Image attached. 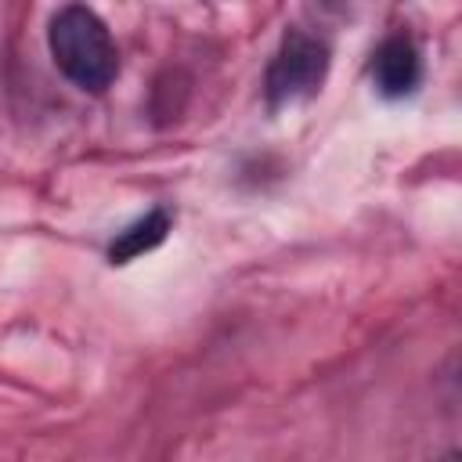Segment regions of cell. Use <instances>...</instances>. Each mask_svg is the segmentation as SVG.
I'll list each match as a JSON object with an SVG mask.
<instances>
[{
    "instance_id": "1",
    "label": "cell",
    "mask_w": 462,
    "mask_h": 462,
    "mask_svg": "<svg viewBox=\"0 0 462 462\" xmlns=\"http://www.w3.org/2000/svg\"><path fill=\"white\" fill-rule=\"evenodd\" d=\"M47 51L54 69L83 94H105L119 76V51L97 11L65 4L47 22Z\"/></svg>"
},
{
    "instance_id": "2",
    "label": "cell",
    "mask_w": 462,
    "mask_h": 462,
    "mask_svg": "<svg viewBox=\"0 0 462 462\" xmlns=\"http://www.w3.org/2000/svg\"><path fill=\"white\" fill-rule=\"evenodd\" d=\"M325 76H328V43L303 29H289L263 72L267 108L278 112V108L314 97L321 90Z\"/></svg>"
},
{
    "instance_id": "3",
    "label": "cell",
    "mask_w": 462,
    "mask_h": 462,
    "mask_svg": "<svg viewBox=\"0 0 462 462\" xmlns=\"http://www.w3.org/2000/svg\"><path fill=\"white\" fill-rule=\"evenodd\" d=\"M368 76L379 97L386 101H401L408 94H415V87L422 83V54L415 47V40L408 32H390L368 61Z\"/></svg>"
},
{
    "instance_id": "4",
    "label": "cell",
    "mask_w": 462,
    "mask_h": 462,
    "mask_svg": "<svg viewBox=\"0 0 462 462\" xmlns=\"http://www.w3.org/2000/svg\"><path fill=\"white\" fill-rule=\"evenodd\" d=\"M170 227H173L170 209H162V206L148 209L144 217H137V220H130L123 231H116V238L108 242V260H112V263H130V260L152 253L155 245L166 242Z\"/></svg>"
},
{
    "instance_id": "5",
    "label": "cell",
    "mask_w": 462,
    "mask_h": 462,
    "mask_svg": "<svg viewBox=\"0 0 462 462\" xmlns=\"http://www.w3.org/2000/svg\"><path fill=\"white\" fill-rule=\"evenodd\" d=\"M440 462H458V451H448V455H444Z\"/></svg>"
}]
</instances>
